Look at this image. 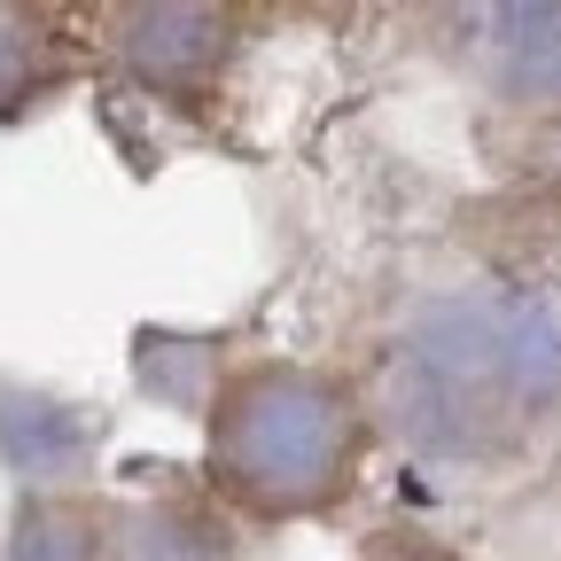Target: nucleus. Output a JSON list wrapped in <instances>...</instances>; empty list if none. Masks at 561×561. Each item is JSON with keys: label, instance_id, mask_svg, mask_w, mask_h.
<instances>
[{"label": "nucleus", "instance_id": "7ed1b4c3", "mask_svg": "<svg viewBox=\"0 0 561 561\" xmlns=\"http://www.w3.org/2000/svg\"><path fill=\"white\" fill-rule=\"evenodd\" d=\"M445 79L515 133L561 140V0H405Z\"/></svg>", "mask_w": 561, "mask_h": 561}, {"label": "nucleus", "instance_id": "f257e3e1", "mask_svg": "<svg viewBox=\"0 0 561 561\" xmlns=\"http://www.w3.org/2000/svg\"><path fill=\"white\" fill-rule=\"evenodd\" d=\"M375 430L421 460L500 468L561 421V320L523 289H437L375 351Z\"/></svg>", "mask_w": 561, "mask_h": 561}, {"label": "nucleus", "instance_id": "20e7f679", "mask_svg": "<svg viewBox=\"0 0 561 561\" xmlns=\"http://www.w3.org/2000/svg\"><path fill=\"white\" fill-rule=\"evenodd\" d=\"M110 70L157 102H210L250 39V0H79Z\"/></svg>", "mask_w": 561, "mask_h": 561}, {"label": "nucleus", "instance_id": "0eeeda50", "mask_svg": "<svg viewBox=\"0 0 561 561\" xmlns=\"http://www.w3.org/2000/svg\"><path fill=\"white\" fill-rule=\"evenodd\" d=\"M16 9H32V16H55V9H62V16H70L79 0H16Z\"/></svg>", "mask_w": 561, "mask_h": 561}, {"label": "nucleus", "instance_id": "39448f33", "mask_svg": "<svg viewBox=\"0 0 561 561\" xmlns=\"http://www.w3.org/2000/svg\"><path fill=\"white\" fill-rule=\"evenodd\" d=\"M55 79V55H47V16L0 0V110L9 102H32L39 87Z\"/></svg>", "mask_w": 561, "mask_h": 561}, {"label": "nucleus", "instance_id": "f03ea898", "mask_svg": "<svg viewBox=\"0 0 561 561\" xmlns=\"http://www.w3.org/2000/svg\"><path fill=\"white\" fill-rule=\"evenodd\" d=\"M375 453V405L359 375L257 359L219 382L203 421V476L250 523H320L335 515Z\"/></svg>", "mask_w": 561, "mask_h": 561}, {"label": "nucleus", "instance_id": "423d86ee", "mask_svg": "<svg viewBox=\"0 0 561 561\" xmlns=\"http://www.w3.org/2000/svg\"><path fill=\"white\" fill-rule=\"evenodd\" d=\"M375 561H445V553H430V546H375Z\"/></svg>", "mask_w": 561, "mask_h": 561}]
</instances>
